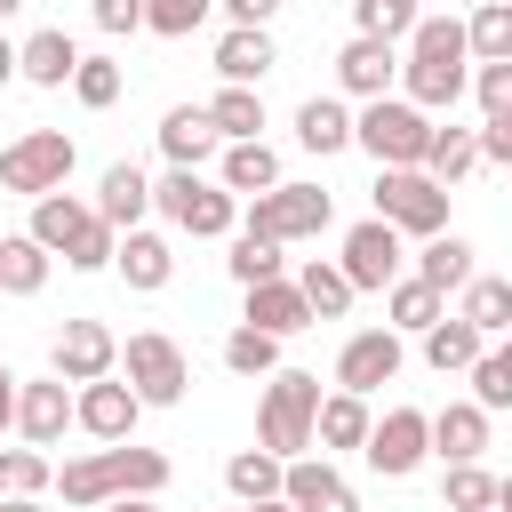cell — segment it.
Segmentation results:
<instances>
[{
  "label": "cell",
  "instance_id": "6da1fadb",
  "mask_svg": "<svg viewBox=\"0 0 512 512\" xmlns=\"http://www.w3.org/2000/svg\"><path fill=\"white\" fill-rule=\"evenodd\" d=\"M472 80V56H464V16H416V32L400 40V104H416L424 120L432 112H456Z\"/></svg>",
  "mask_w": 512,
  "mask_h": 512
},
{
  "label": "cell",
  "instance_id": "7a4b0ae2",
  "mask_svg": "<svg viewBox=\"0 0 512 512\" xmlns=\"http://www.w3.org/2000/svg\"><path fill=\"white\" fill-rule=\"evenodd\" d=\"M48 488H64L72 512H104V504H120V496H160V488H168V456H160V448H136V440L88 448V456H72Z\"/></svg>",
  "mask_w": 512,
  "mask_h": 512
},
{
  "label": "cell",
  "instance_id": "3957f363",
  "mask_svg": "<svg viewBox=\"0 0 512 512\" xmlns=\"http://www.w3.org/2000/svg\"><path fill=\"white\" fill-rule=\"evenodd\" d=\"M312 408H320V376H312V368H280V376H264V400H256V448H264L272 464L312 456Z\"/></svg>",
  "mask_w": 512,
  "mask_h": 512
},
{
  "label": "cell",
  "instance_id": "277c9868",
  "mask_svg": "<svg viewBox=\"0 0 512 512\" xmlns=\"http://www.w3.org/2000/svg\"><path fill=\"white\" fill-rule=\"evenodd\" d=\"M328 216H336V200H328L320 184H296V176H280L264 200H248V208H240V224H232V232L288 248V240H320V232H328Z\"/></svg>",
  "mask_w": 512,
  "mask_h": 512
},
{
  "label": "cell",
  "instance_id": "5b68a950",
  "mask_svg": "<svg viewBox=\"0 0 512 512\" xmlns=\"http://www.w3.org/2000/svg\"><path fill=\"white\" fill-rule=\"evenodd\" d=\"M128 392H136V408H176L184 392H192V360H184V344L168 336V328H136L128 344H120V368H112Z\"/></svg>",
  "mask_w": 512,
  "mask_h": 512
},
{
  "label": "cell",
  "instance_id": "8992f818",
  "mask_svg": "<svg viewBox=\"0 0 512 512\" xmlns=\"http://www.w3.org/2000/svg\"><path fill=\"white\" fill-rule=\"evenodd\" d=\"M432 128H440V120H424V112H416V104H400V96H376V104H360V112H352V144H360L376 168H424Z\"/></svg>",
  "mask_w": 512,
  "mask_h": 512
},
{
  "label": "cell",
  "instance_id": "52a82bcc",
  "mask_svg": "<svg viewBox=\"0 0 512 512\" xmlns=\"http://www.w3.org/2000/svg\"><path fill=\"white\" fill-rule=\"evenodd\" d=\"M152 208H160L176 232H192V240H232V224H240V200H232L216 176H184V168H168V176L152 184Z\"/></svg>",
  "mask_w": 512,
  "mask_h": 512
},
{
  "label": "cell",
  "instance_id": "ba28073f",
  "mask_svg": "<svg viewBox=\"0 0 512 512\" xmlns=\"http://www.w3.org/2000/svg\"><path fill=\"white\" fill-rule=\"evenodd\" d=\"M72 160H80V144H72L64 128H24V136L0 152V184L24 192V200H48V192L72 184Z\"/></svg>",
  "mask_w": 512,
  "mask_h": 512
},
{
  "label": "cell",
  "instance_id": "9c48e42d",
  "mask_svg": "<svg viewBox=\"0 0 512 512\" xmlns=\"http://www.w3.org/2000/svg\"><path fill=\"white\" fill-rule=\"evenodd\" d=\"M376 224L400 240H440L448 232V192L424 184L416 168H376Z\"/></svg>",
  "mask_w": 512,
  "mask_h": 512
},
{
  "label": "cell",
  "instance_id": "30bf717a",
  "mask_svg": "<svg viewBox=\"0 0 512 512\" xmlns=\"http://www.w3.org/2000/svg\"><path fill=\"white\" fill-rule=\"evenodd\" d=\"M328 264L344 272V288H352V296H368V288L384 296V288H392V280L408 272V248H400V232H384L376 216H360V224L344 232V248H336Z\"/></svg>",
  "mask_w": 512,
  "mask_h": 512
},
{
  "label": "cell",
  "instance_id": "8fae6325",
  "mask_svg": "<svg viewBox=\"0 0 512 512\" xmlns=\"http://www.w3.org/2000/svg\"><path fill=\"white\" fill-rule=\"evenodd\" d=\"M112 368H120V336H112L104 320H64V328H56V344H48V376H56L64 392L104 384Z\"/></svg>",
  "mask_w": 512,
  "mask_h": 512
},
{
  "label": "cell",
  "instance_id": "7c38bea8",
  "mask_svg": "<svg viewBox=\"0 0 512 512\" xmlns=\"http://www.w3.org/2000/svg\"><path fill=\"white\" fill-rule=\"evenodd\" d=\"M360 456H368V472L376 480H408V472H424V408H384V416H368V440H360Z\"/></svg>",
  "mask_w": 512,
  "mask_h": 512
},
{
  "label": "cell",
  "instance_id": "4fadbf2b",
  "mask_svg": "<svg viewBox=\"0 0 512 512\" xmlns=\"http://www.w3.org/2000/svg\"><path fill=\"white\" fill-rule=\"evenodd\" d=\"M400 368H408V344H400L392 328H360V336H344V352H336V392L368 400V392H384Z\"/></svg>",
  "mask_w": 512,
  "mask_h": 512
},
{
  "label": "cell",
  "instance_id": "5bb4252c",
  "mask_svg": "<svg viewBox=\"0 0 512 512\" xmlns=\"http://www.w3.org/2000/svg\"><path fill=\"white\" fill-rule=\"evenodd\" d=\"M24 448H56L72 432V392L56 376H16V424H8Z\"/></svg>",
  "mask_w": 512,
  "mask_h": 512
},
{
  "label": "cell",
  "instance_id": "9a60e30c",
  "mask_svg": "<svg viewBox=\"0 0 512 512\" xmlns=\"http://www.w3.org/2000/svg\"><path fill=\"white\" fill-rule=\"evenodd\" d=\"M136 392L120 384V376H104V384H80L72 392V424L96 440V448H120V440H136Z\"/></svg>",
  "mask_w": 512,
  "mask_h": 512
},
{
  "label": "cell",
  "instance_id": "2e32d148",
  "mask_svg": "<svg viewBox=\"0 0 512 512\" xmlns=\"http://www.w3.org/2000/svg\"><path fill=\"white\" fill-rule=\"evenodd\" d=\"M88 216L120 240V232H144V216H152V176L136 168V160H112L104 168V184H96V200H88Z\"/></svg>",
  "mask_w": 512,
  "mask_h": 512
},
{
  "label": "cell",
  "instance_id": "e0dca14e",
  "mask_svg": "<svg viewBox=\"0 0 512 512\" xmlns=\"http://www.w3.org/2000/svg\"><path fill=\"white\" fill-rule=\"evenodd\" d=\"M280 504H288V512H360L352 480H344L328 456H296V464H280Z\"/></svg>",
  "mask_w": 512,
  "mask_h": 512
},
{
  "label": "cell",
  "instance_id": "ac0fdd59",
  "mask_svg": "<svg viewBox=\"0 0 512 512\" xmlns=\"http://www.w3.org/2000/svg\"><path fill=\"white\" fill-rule=\"evenodd\" d=\"M424 448L440 464H480L488 456V416L472 400H448V408H424Z\"/></svg>",
  "mask_w": 512,
  "mask_h": 512
},
{
  "label": "cell",
  "instance_id": "d6986e66",
  "mask_svg": "<svg viewBox=\"0 0 512 512\" xmlns=\"http://www.w3.org/2000/svg\"><path fill=\"white\" fill-rule=\"evenodd\" d=\"M392 80H400V48H376V40H344L336 48V96L376 104V96H392Z\"/></svg>",
  "mask_w": 512,
  "mask_h": 512
},
{
  "label": "cell",
  "instance_id": "ffe728a7",
  "mask_svg": "<svg viewBox=\"0 0 512 512\" xmlns=\"http://www.w3.org/2000/svg\"><path fill=\"white\" fill-rule=\"evenodd\" d=\"M216 152H224V144H216V128H208V112H200V104H168V112H160V160H168V168L200 176Z\"/></svg>",
  "mask_w": 512,
  "mask_h": 512
},
{
  "label": "cell",
  "instance_id": "44dd1931",
  "mask_svg": "<svg viewBox=\"0 0 512 512\" xmlns=\"http://www.w3.org/2000/svg\"><path fill=\"white\" fill-rule=\"evenodd\" d=\"M96 216H88V200L80 192H48V200H32V224H24V240L56 264V256H72L80 248V232H88Z\"/></svg>",
  "mask_w": 512,
  "mask_h": 512
},
{
  "label": "cell",
  "instance_id": "7402d4cb",
  "mask_svg": "<svg viewBox=\"0 0 512 512\" xmlns=\"http://www.w3.org/2000/svg\"><path fill=\"white\" fill-rule=\"evenodd\" d=\"M112 272L136 288V296H160L168 280H176V248H168V232H120V248H112Z\"/></svg>",
  "mask_w": 512,
  "mask_h": 512
},
{
  "label": "cell",
  "instance_id": "603a6c76",
  "mask_svg": "<svg viewBox=\"0 0 512 512\" xmlns=\"http://www.w3.org/2000/svg\"><path fill=\"white\" fill-rule=\"evenodd\" d=\"M72 64H80V40L64 24H40L32 40H16V80L32 88H72Z\"/></svg>",
  "mask_w": 512,
  "mask_h": 512
},
{
  "label": "cell",
  "instance_id": "cb8c5ba5",
  "mask_svg": "<svg viewBox=\"0 0 512 512\" xmlns=\"http://www.w3.org/2000/svg\"><path fill=\"white\" fill-rule=\"evenodd\" d=\"M456 320H464L480 344H504V328H512V280H504V272H472V280L456 288Z\"/></svg>",
  "mask_w": 512,
  "mask_h": 512
},
{
  "label": "cell",
  "instance_id": "d4e9b609",
  "mask_svg": "<svg viewBox=\"0 0 512 512\" xmlns=\"http://www.w3.org/2000/svg\"><path fill=\"white\" fill-rule=\"evenodd\" d=\"M240 296H248L240 328H256V336H272V344H288V336H304V328H312V312H304L296 280H264V288H240Z\"/></svg>",
  "mask_w": 512,
  "mask_h": 512
},
{
  "label": "cell",
  "instance_id": "484cf974",
  "mask_svg": "<svg viewBox=\"0 0 512 512\" xmlns=\"http://www.w3.org/2000/svg\"><path fill=\"white\" fill-rule=\"evenodd\" d=\"M472 256H480V248H472L464 232H440V240H424V248L408 256V280H424L432 296H456V288H464V280L480 272Z\"/></svg>",
  "mask_w": 512,
  "mask_h": 512
},
{
  "label": "cell",
  "instance_id": "4316f807",
  "mask_svg": "<svg viewBox=\"0 0 512 512\" xmlns=\"http://www.w3.org/2000/svg\"><path fill=\"white\" fill-rule=\"evenodd\" d=\"M216 184H224L232 200H264V192L280 184V152H272V144H224V152H216Z\"/></svg>",
  "mask_w": 512,
  "mask_h": 512
},
{
  "label": "cell",
  "instance_id": "83f0119b",
  "mask_svg": "<svg viewBox=\"0 0 512 512\" xmlns=\"http://www.w3.org/2000/svg\"><path fill=\"white\" fill-rule=\"evenodd\" d=\"M368 440V400H352V392H320V408H312V448L336 464L344 448H360Z\"/></svg>",
  "mask_w": 512,
  "mask_h": 512
},
{
  "label": "cell",
  "instance_id": "f1b7e54d",
  "mask_svg": "<svg viewBox=\"0 0 512 512\" xmlns=\"http://www.w3.org/2000/svg\"><path fill=\"white\" fill-rule=\"evenodd\" d=\"M272 64H280L272 32H224V40H216V80H224V88H264Z\"/></svg>",
  "mask_w": 512,
  "mask_h": 512
},
{
  "label": "cell",
  "instance_id": "f546056e",
  "mask_svg": "<svg viewBox=\"0 0 512 512\" xmlns=\"http://www.w3.org/2000/svg\"><path fill=\"white\" fill-rule=\"evenodd\" d=\"M200 112H208L216 144H264V88H216Z\"/></svg>",
  "mask_w": 512,
  "mask_h": 512
},
{
  "label": "cell",
  "instance_id": "4dcf8cb0",
  "mask_svg": "<svg viewBox=\"0 0 512 512\" xmlns=\"http://www.w3.org/2000/svg\"><path fill=\"white\" fill-rule=\"evenodd\" d=\"M440 504L448 512H504L512 480H496L488 464H440Z\"/></svg>",
  "mask_w": 512,
  "mask_h": 512
},
{
  "label": "cell",
  "instance_id": "1f68e13d",
  "mask_svg": "<svg viewBox=\"0 0 512 512\" xmlns=\"http://www.w3.org/2000/svg\"><path fill=\"white\" fill-rule=\"evenodd\" d=\"M296 144L320 152V160L344 152V144H352V104H344V96H304V104H296Z\"/></svg>",
  "mask_w": 512,
  "mask_h": 512
},
{
  "label": "cell",
  "instance_id": "d6a6232c",
  "mask_svg": "<svg viewBox=\"0 0 512 512\" xmlns=\"http://www.w3.org/2000/svg\"><path fill=\"white\" fill-rule=\"evenodd\" d=\"M432 320H448V296H432L424 280H408V272H400V280L384 288V328L408 344V336H424Z\"/></svg>",
  "mask_w": 512,
  "mask_h": 512
},
{
  "label": "cell",
  "instance_id": "836d02e7",
  "mask_svg": "<svg viewBox=\"0 0 512 512\" xmlns=\"http://www.w3.org/2000/svg\"><path fill=\"white\" fill-rule=\"evenodd\" d=\"M472 168H480L472 128H456V120H448V128H432V144H424V168H416V176H424V184H440V192H456Z\"/></svg>",
  "mask_w": 512,
  "mask_h": 512
},
{
  "label": "cell",
  "instance_id": "e575fe53",
  "mask_svg": "<svg viewBox=\"0 0 512 512\" xmlns=\"http://www.w3.org/2000/svg\"><path fill=\"white\" fill-rule=\"evenodd\" d=\"M288 280H296V296H304L312 320H344V312H352V288H344V272H336L328 256H304Z\"/></svg>",
  "mask_w": 512,
  "mask_h": 512
},
{
  "label": "cell",
  "instance_id": "d590c367",
  "mask_svg": "<svg viewBox=\"0 0 512 512\" xmlns=\"http://www.w3.org/2000/svg\"><path fill=\"white\" fill-rule=\"evenodd\" d=\"M224 488H232V512L272 504V496H280V464H272L264 448H232V456H224Z\"/></svg>",
  "mask_w": 512,
  "mask_h": 512
},
{
  "label": "cell",
  "instance_id": "8d00e7d4",
  "mask_svg": "<svg viewBox=\"0 0 512 512\" xmlns=\"http://www.w3.org/2000/svg\"><path fill=\"white\" fill-rule=\"evenodd\" d=\"M416 0H352V40H376V48H400L416 32Z\"/></svg>",
  "mask_w": 512,
  "mask_h": 512
},
{
  "label": "cell",
  "instance_id": "74e56055",
  "mask_svg": "<svg viewBox=\"0 0 512 512\" xmlns=\"http://www.w3.org/2000/svg\"><path fill=\"white\" fill-rule=\"evenodd\" d=\"M464 56L472 64H512V0H488L464 16Z\"/></svg>",
  "mask_w": 512,
  "mask_h": 512
},
{
  "label": "cell",
  "instance_id": "f35d334b",
  "mask_svg": "<svg viewBox=\"0 0 512 512\" xmlns=\"http://www.w3.org/2000/svg\"><path fill=\"white\" fill-rule=\"evenodd\" d=\"M416 344H424V360H432L440 376H464V368H472V360L488 352V344H480V336H472V328H464L456 312H448V320H432V328H424Z\"/></svg>",
  "mask_w": 512,
  "mask_h": 512
},
{
  "label": "cell",
  "instance_id": "ab89813d",
  "mask_svg": "<svg viewBox=\"0 0 512 512\" xmlns=\"http://www.w3.org/2000/svg\"><path fill=\"white\" fill-rule=\"evenodd\" d=\"M464 376H472V392H464V400H472V408L496 424V416L512 408V352H504V344H488V352H480Z\"/></svg>",
  "mask_w": 512,
  "mask_h": 512
},
{
  "label": "cell",
  "instance_id": "60d3db41",
  "mask_svg": "<svg viewBox=\"0 0 512 512\" xmlns=\"http://www.w3.org/2000/svg\"><path fill=\"white\" fill-rule=\"evenodd\" d=\"M48 272H56V264H48L24 232H8V240H0V296H40V288H48Z\"/></svg>",
  "mask_w": 512,
  "mask_h": 512
},
{
  "label": "cell",
  "instance_id": "b9f144b4",
  "mask_svg": "<svg viewBox=\"0 0 512 512\" xmlns=\"http://www.w3.org/2000/svg\"><path fill=\"white\" fill-rule=\"evenodd\" d=\"M48 480H56V464L40 448H0V504H40Z\"/></svg>",
  "mask_w": 512,
  "mask_h": 512
},
{
  "label": "cell",
  "instance_id": "7bdbcfd3",
  "mask_svg": "<svg viewBox=\"0 0 512 512\" xmlns=\"http://www.w3.org/2000/svg\"><path fill=\"white\" fill-rule=\"evenodd\" d=\"M120 88H128V72H120L112 56H88V48H80V64H72V96H80L88 112H112Z\"/></svg>",
  "mask_w": 512,
  "mask_h": 512
},
{
  "label": "cell",
  "instance_id": "ee69618b",
  "mask_svg": "<svg viewBox=\"0 0 512 512\" xmlns=\"http://www.w3.org/2000/svg\"><path fill=\"white\" fill-rule=\"evenodd\" d=\"M224 272H232L240 288H264V280H288V256H280L272 240H248V232H232V256H224Z\"/></svg>",
  "mask_w": 512,
  "mask_h": 512
},
{
  "label": "cell",
  "instance_id": "f6af8a7d",
  "mask_svg": "<svg viewBox=\"0 0 512 512\" xmlns=\"http://www.w3.org/2000/svg\"><path fill=\"white\" fill-rule=\"evenodd\" d=\"M224 368L264 384V376H280V344H272V336H256V328H232V336H224Z\"/></svg>",
  "mask_w": 512,
  "mask_h": 512
},
{
  "label": "cell",
  "instance_id": "bcb514c9",
  "mask_svg": "<svg viewBox=\"0 0 512 512\" xmlns=\"http://www.w3.org/2000/svg\"><path fill=\"white\" fill-rule=\"evenodd\" d=\"M208 24V0H144V32H160V40H192Z\"/></svg>",
  "mask_w": 512,
  "mask_h": 512
},
{
  "label": "cell",
  "instance_id": "7dc6e473",
  "mask_svg": "<svg viewBox=\"0 0 512 512\" xmlns=\"http://www.w3.org/2000/svg\"><path fill=\"white\" fill-rule=\"evenodd\" d=\"M464 96H480V120H512V64H472Z\"/></svg>",
  "mask_w": 512,
  "mask_h": 512
},
{
  "label": "cell",
  "instance_id": "c3c4849f",
  "mask_svg": "<svg viewBox=\"0 0 512 512\" xmlns=\"http://www.w3.org/2000/svg\"><path fill=\"white\" fill-rule=\"evenodd\" d=\"M112 248H120V240H112L104 224H88V232H80V248H72L64 264H72V272H112Z\"/></svg>",
  "mask_w": 512,
  "mask_h": 512
},
{
  "label": "cell",
  "instance_id": "681fc988",
  "mask_svg": "<svg viewBox=\"0 0 512 512\" xmlns=\"http://www.w3.org/2000/svg\"><path fill=\"white\" fill-rule=\"evenodd\" d=\"M96 32H104V40L144 32V0H96Z\"/></svg>",
  "mask_w": 512,
  "mask_h": 512
},
{
  "label": "cell",
  "instance_id": "f907efd6",
  "mask_svg": "<svg viewBox=\"0 0 512 512\" xmlns=\"http://www.w3.org/2000/svg\"><path fill=\"white\" fill-rule=\"evenodd\" d=\"M8 424H16V368L0 360V432H8Z\"/></svg>",
  "mask_w": 512,
  "mask_h": 512
},
{
  "label": "cell",
  "instance_id": "816d5d0a",
  "mask_svg": "<svg viewBox=\"0 0 512 512\" xmlns=\"http://www.w3.org/2000/svg\"><path fill=\"white\" fill-rule=\"evenodd\" d=\"M8 80H16V40L0 32V88H8Z\"/></svg>",
  "mask_w": 512,
  "mask_h": 512
},
{
  "label": "cell",
  "instance_id": "f5cc1de1",
  "mask_svg": "<svg viewBox=\"0 0 512 512\" xmlns=\"http://www.w3.org/2000/svg\"><path fill=\"white\" fill-rule=\"evenodd\" d=\"M104 512H160L152 496H120V504H104Z\"/></svg>",
  "mask_w": 512,
  "mask_h": 512
},
{
  "label": "cell",
  "instance_id": "db71d44e",
  "mask_svg": "<svg viewBox=\"0 0 512 512\" xmlns=\"http://www.w3.org/2000/svg\"><path fill=\"white\" fill-rule=\"evenodd\" d=\"M248 512H288V504H280V496H272V504H248Z\"/></svg>",
  "mask_w": 512,
  "mask_h": 512
},
{
  "label": "cell",
  "instance_id": "11a10c76",
  "mask_svg": "<svg viewBox=\"0 0 512 512\" xmlns=\"http://www.w3.org/2000/svg\"><path fill=\"white\" fill-rule=\"evenodd\" d=\"M0 512H48V504H0Z\"/></svg>",
  "mask_w": 512,
  "mask_h": 512
}]
</instances>
